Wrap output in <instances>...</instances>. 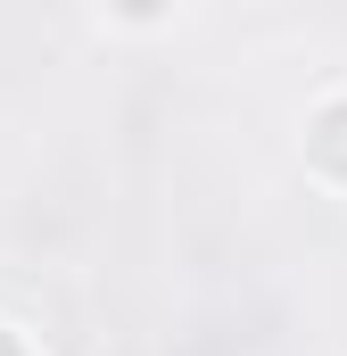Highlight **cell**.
I'll use <instances>...</instances> for the list:
<instances>
[{"mask_svg": "<svg viewBox=\"0 0 347 356\" xmlns=\"http://www.w3.org/2000/svg\"><path fill=\"white\" fill-rule=\"evenodd\" d=\"M0 356H33V348H25V340H17V332H8V323H0Z\"/></svg>", "mask_w": 347, "mask_h": 356, "instance_id": "obj_2", "label": "cell"}, {"mask_svg": "<svg viewBox=\"0 0 347 356\" xmlns=\"http://www.w3.org/2000/svg\"><path fill=\"white\" fill-rule=\"evenodd\" d=\"M306 166L347 191V91L314 99V116H306Z\"/></svg>", "mask_w": 347, "mask_h": 356, "instance_id": "obj_1", "label": "cell"}]
</instances>
